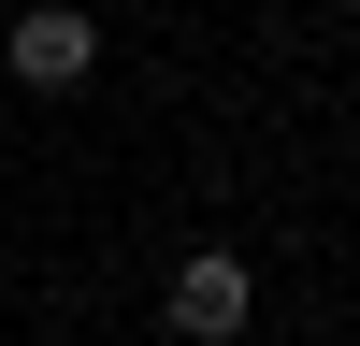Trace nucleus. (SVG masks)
Instances as JSON below:
<instances>
[{
	"mask_svg": "<svg viewBox=\"0 0 360 346\" xmlns=\"http://www.w3.org/2000/svg\"><path fill=\"white\" fill-rule=\"evenodd\" d=\"M0 58H15V86H86L101 72V15H86V0H29V15L0 29Z\"/></svg>",
	"mask_w": 360,
	"mask_h": 346,
	"instance_id": "f257e3e1",
	"label": "nucleus"
},
{
	"mask_svg": "<svg viewBox=\"0 0 360 346\" xmlns=\"http://www.w3.org/2000/svg\"><path fill=\"white\" fill-rule=\"evenodd\" d=\"M29 346H58V332H29Z\"/></svg>",
	"mask_w": 360,
	"mask_h": 346,
	"instance_id": "7ed1b4c3",
	"label": "nucleus"
},
{
	"mask_svg": "<svg viewBox=\"0 0 360 346\" xmlns=\"http://www.w3.org/2000/svg\"><path fill=\"white\" fill-rule=\"evenodd\" d=\"M159 303H173V332H188V346H231V332L259 317V274H245L231 245H188V260H173V288H159Z\"/></svg>",
	"mask_w": 360,
	"mask_h": 346,
	"instance_id": "f03ea898",
	"label": "nucleus"
}]
</instances>
